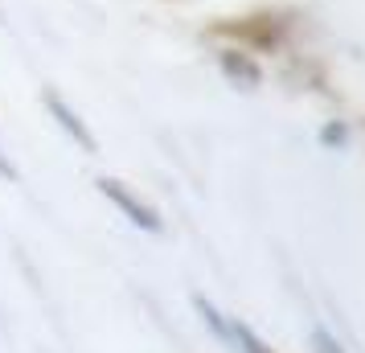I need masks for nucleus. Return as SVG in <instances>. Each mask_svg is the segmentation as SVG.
<instances>
[{
  "label": "nucleus",
  "mask_w": 365,
  "mask_h": 353,
  "mask_svg": "<svg viewBox=\"0 0 365 353\" xmlns=\"http://www.w3.org/2000/svg\"><path fill=\"white\" fill-rule=\"evenodd\" d=\"M287 29H292V21L283 13H247V17H222L210 25L214 37L250 53H279L287 41Z\"/></svg>",
  "instance_id": "1"
},
{
  "label": "nucleus",
  "mask_w": 365,
  "mask_h": 353,
  "mask_svg": "<svg viewBox=\"0 0 365 353\" xmlns=\"http://www.w3.org/2000/svg\"><path fill=\"white\" fill-rule=\"evenodd\" d=\"M95 185H99V193H103V198H107L111 205H115L119 214L132 222V226L148 230V235H160V230H165V218L156 214V205H148L144 198H135L132 189L119 181V177H99Z\"/></svg>",
  "instance_id": "2"
},
{
  "label": "nucleus",
  "mask_w": 365,
  "mask_h": 353,
  "mask_svg": "<svg viewBox=\"0 0 365 353\" xmlns=\"http://www.w3.org/2000/svg\"><path fill=\"white\" fill-rule=\"evenodd\" d=\"M217 70H222V78L238 91H259L263 86V66H259V58L250 50H238V46H222L217 50Z\"/></svg>",
  "instance_id": "3"
},
{
  "label": "nucleus",
  "mask_w": 365,
  "mask_h": 353,
  "mask_svg": "<svg viewBox=\"0 0 365 353\" xmlns=\"http://www.w3.org/2000/svg\"><path fill=\"white\" fill-rule=\"evenodd\" d=\"M41 99H46V111H50V119L70 135V140H74V144H78V148H83V152H99V140H95V132L86 128L83 116H78V111H74V107H70V103L58 95V91H46Z\"/></svg>",
  "instance_id": "4"
},
{
  "label": "nucleus",
  "mask_w": 365,
  "mask_h": 353,
  "mask_svg": "<svg viewBox=\"0 0 365 353\" xmlns=\"http://www.w3.org/2000/svg\"><path fill=\"white\" fill-rule=\"evenodd\" d=\"M222 341L226 345H234L238 353H275L271 345H267L263 337L250 329L247 320H238V317H226V329H222Z\"/></svg>",
  "instance_id": "5"
},
{
  "label": "nucleus",
  "mask_w": 365,
  "mask_h": 353,
  "mask_svg": "<svg viewBox=\"0 0 365 353\" xmlns=\"http://www.w3.org/2000/svg\"><path fill=\"white\" fill-rule=\"evenodd\" d=\"M312 353H345V345H341L329 329H320V324H316V329H312Z\"/></svg>",
  "instance_id": "6"
},
{
  "label": "nucleus",
  "mask_w": 365,
  "mask_h": 353,
  "mask_svg": "<svg viewBox=\"0 0 365 353\" xmlns=\"http://www.w3.org/2000/svg\"><path fill=\"white\" fill-rule=\"evenodd\" d=\"M345 140H349V128H345V123H324V128H320V144H329V148H332V144L341 148Z\"/></svg>",
  "instance_id": "7"
},
{
  "label": "nucleus",
  "mask_w": 365,
  "mask_h": 353,
  "mask_svg": "<svg viewBox=\"0 0 365 353\" xmlns=\"http://www.w3.org/2000/svg\"><path fill=\"white\" fill-rule=\"evenodd\" d=\"M0 177H4V181H17V168H13V160H9L4 152H0Z\"/></svg>",
  "instance_id": "8"
}]
</instances>
